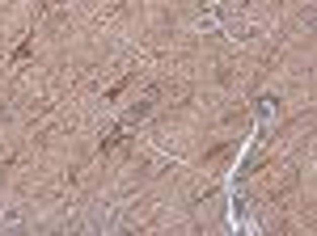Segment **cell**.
I'll use <instances>...</instances> for the list:
<instances>
[{
  "instance_id": "2",
  "label": "cell",
  "mask_w": 317,
  "mask_h": 236,
  "mask_svg": "<svg viewBox=\"0 0 317 236\" xmlns=\"http://www.w3.org/2000/svg\"><path fill=\"white\" fill-rule=\"evenodd\" d=\"M30 51H34V38H26V42H21V46H17V51H13V64H21V59H26Z\"/></svg>"
},
{
  "instance_id": "1",
  "label": "cell",
  "mask_w": 317,
  "mask_h": 236,
  "mask_svg": "<svg viewBox=\"0 0 317 236\" xmlns=\"http://www.w3.org/2000/svg\"><path fill=\"white\" fill-rule=\"evenodd\" d=\"M148 110H152V101H140V105H131V110H127V118H123V123H127V127H131V123H140V118H144Z\"/></svg>"
},
{
  "instance_id": "3",
  "label": "cell",
  "mask_w": 317,
  "mask_h": 236,
  "mask_svg": "<svg viewBox=\"0 0 317 236\" xmlns=\"http://www.w3.org/2000/svg\"><path fill=\"white\" fill-rule=\"evenodd\" d=\"M131 80H135V76H131V72H127V76H123V80H119V85H114V89H110V93H106V97H119V93H123V89H127V85H131Z\"/></svg>"
}]
</instances>
